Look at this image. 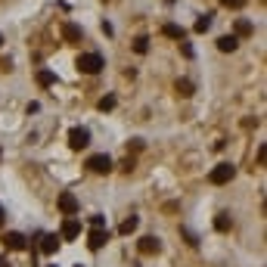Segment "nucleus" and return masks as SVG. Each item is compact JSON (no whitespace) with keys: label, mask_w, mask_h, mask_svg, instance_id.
Wrapping results in <instances>:
<instances>
[{"label":"nucleus","mask_w":267,"mask_h":267,"mask_svg":"<svg viewBox=\"0 0 267 267\" xmlns=\"http://www.w3.org/2000/svg\"><path fill=\"white\" fill-rule=\"evenodd\" d=\"M75 65H78V72H84V75H100L103 68H106V62H103L100 53H81Z\"/></svg>","instance_id":"obj_1"},{"label":"nucleus","mask_w":267,"mask_h":267,"mask_svg":"<svg viewBox=\"0 0 267 267\" xmlns=\"http://www.w3.org/2000/svg\"><path fill=\"white\" fill-rule=\"evenodd\" d=\"M233 177H236V168L230 165V161H220V165H214L212 174H208V180H212L214 187H224V183H230Z\"/></svg>","instance_id":"obj_2"},{"label":"nucleus","mask_w":267,"mask_h":267,"mask_svg":"<svg viewBox=\"0 0 267 267\" xmlns=\"http://www.w3.org/2000/svg\"><path fill=\"white\" fill-rule=\"evenodd\" d=\"M68 146L72 149H87L90 146V131L87 127H72V131H68Z\"/></svg>","instance_id":"obj_3"},{"label":"nucleus","mask_w":267,"mask_h":267,"mask_svg":"<svg viewBox=\"0 0 267 267\" xmlns=\"http://www.w3.org/2000/svg\"><path fill=\"white\" fill-rule=\"evenodd\" d=\"M87 168L94 171V174H109V171H112V159H109L106 153H97V156L87 159Z\"/></svg>","instance_id":"obj_4"},{"label":"nucleus","mask_w":267,"mask_h":267,"mask_svg":"<svg viewBox=\"0 0 267 267\" xmlns=\"http://www.w3.org/2000/svg\"><path fill=\"white\" fill-rule=\"evenodd\" d=\"M56 205H59V212L65 214V217H72V214H78V196L75 193H59V202H56Z\"/></svg>","instance_id":"obj_5"},{"label":"nucleus","mask_w":267,"mask_h":267,"mask_svg":"<svg viewBox=\"0 0 267 267\" xmlns=\"http://www.w3.org/2000/svg\"><path fill=\"white\" fill-rule=\"evenodd\" d=\"M106 242H109V230H106V227H94V230L87 233V246L94 249V252H100Z\"/></svg>","instance_id":"obj_6"},{"label":"nucleus","mask_w":267,"mask_h":267,"mask_svg":"<svg viewBox=\"0 0 267 267\" xmlns=\"http://www.w3.org/2000/svg\"><path fill=\"white\" fill-rule=\"evenodd\" d=\"M81 236V220L72 214V217H65L62 220V230H59V239H78Z\"/></svg>","instance_id":"obj_7"},{"label":"nucleus","mask_w":267,"mask_h":267,"mask_svg":"<svg viewBox=\"0 0 267 267\" xmlns=\"http://www.w3.org/2000/svg\"><path fill=\"white\" fill-rule=\"evenodd\" d=\"M137 249H140V255H159L161 242H159V236H143L140 242H137Z\"/></svg>","instance_id":"obj_8"},{"label":"nucleus","mask_w":267,"mask_h":267,"mask_svg":"<svg viewBox=\"0 0 267 267\" xmlns=\"http://www.w3.org/2000/svg\"><path fill=\"white\" fill-rule=\"evenodd\" d=\"M62 38H65L68 44H81L84 31H81V25H75V22H62Z\"/></svg>","instance_id":"obj_9"},{"label":"nucleus","mask_w":267,"mask_h":267,"mask_svg":"<svg viewBox=\"0 0 267 267\" xmlns=\"http://www.w3.org/2000/svg\"><path fill=\"white\" fill-rule=\"evenodd\" d=\"M174 90H177V97H183V100H190L193 94H196V84L190 78H177L174 81Z\"/></svg>","instance_id":"obj_10"},{"label":"nucleus","mask_w":267,"mask_h":267,"mask_svg":"<svg viewBox=\"0 0 267 267\" xmlns=\"http://www.w3.org/2000/svg\"><path fill=\"white\" fill-rule=\"evenodd\" d=\"M3 242H6V249H9V252H22V249H25V236L16 233V230H13V233H6Z\"/></svg>","instance_id":"obj_11"},{"label":"nucleus","mask_w":267,"mask_h":267,"mask_svg":"<svg viewBox=\"0 0 267 267\" xmlns=\"http://www.w3.org/2000/svg\"><path fill=\"white\" fill-rule=\"evenodd\" d=\"M239 47V38L236 34H224V38H217V50L220 53H233Z\"/></svg>","instance_id":"obj_12"},{"label":"nucleus","mask_w":267,"mask_h":267,"mask_svg":"<svg viewBox=\"0 0 267 267\" xmlns=\"http://www.w3.org/2000/svg\"><path fill=\"white\" fill-rule=\"evenodd\" d=\"M233 34H236V38H252V34H255V25H252L249 19H236Z\"/></svg>","instance_id":"obj_13"},{"label":"nucleus","mask_w":267,"mask_h":267,"mask_svg":"<svg viewBox=\"0 0 267 267\" xmlns=\"http://www.w3.org/2000/svg\"><path fill=\"white\" fill-rule=\"evenodd\" d=\"M56 249H59V236H56V233H47V236L41 239V252L44 255H53Z\"/></svg>","instance_id":"obj_14"},{"label":"nucleus","mask_w":267,"mask_h":267,"mask_svg":"<svg viewBox=\"0 0 267 267\" xmlns=\"http://www.w3.org/2000/svg\"><path fill=\"white\" fill-rule=\"evenodd\" d=\"M161 34H165V38H171V41H183V38H187V31H183L180 25H174V22H168V25L161 28Z\"/></svg>","instance_id":"obj_15"},{"label":"nucleus","mask_w":267,"mask_h":267,"mask_svg":"<svg viewBox=\"0 0 267 267\" xmlns=\"http://www.w3.org/2000/svg\"><path fill=\"white\" fill-rule=\"evenodd\" d=\"M230 227H233V217H230L227 212H220V214L214 217V230H217V233H227Z\"/></svg>","instance_id":"obj_16"},{"label":"nucleus","mask_w":267,"mask_h":267,"mask_svg":"<svg viewBox=\"0 0 267 267\" xmlns=\"http://www.w3.org/2000/svg\"><path fill=\"white\" fill-rule=\"evenodd\" d=\"M137 227H140V217H137V214H131V217H124V220H121L118 233H121V236H127V233H134Z\"/></svg>","instance_id":"obj_17"},{"label":"nucleus","mask_w":267,"mask_h":267,"mask_svg":"<svg viewBox=\"0 0 267 267\" xmlns=\"http://www.w3.org/2000/svg\"><path fill=\"white\" fill-rule=\"evenodd\" d=\"M34 78H38V84H41V87H53V84H56V75L50 72V68H41V72L34 75Z\"/></svg>","instance_id":"obj_18"},{"label":"nucleus","mask_w":267,"mask_h":267,"mask_svg":"<svg viewBox=\"0 0 267 267\" xmlns=\"http://www.w3.org/2000/svg\"><path fill=\"white\" fill-rule=\"evenodd\" d=\"M212 19H214L212 13H205V16H199V19H196V25H193V31H196V34H205L208 28H212Z\"/></svg>","instance_id":"obj_19"},{"label":"nucleus","mask_w":267,"mask_h":267,"mask_svg":"<svg viewBox=\"0 0 267 267\" xmlns=\"http://www.w3.org/2000/svg\"><path fill=\"white\" fill-rule=\"evenodd\" d=\"M134 53H140V56L149 53V38H146V34H140V38L134 41Z\"/></svg>","instance_id":"obj_20"},{"label":"nucleus","mask_w":267,"mask_h":267,"mask_svg":"<svg viewBox=\"0 0 267 267\" xmlns=\"http://www.w3.org/2000/svg\"><path fill=\"white\" fill-rule=\"evenodd\" d=\"M97 109H100V112H112V109H115V97H112V94H106V97H103V100L97 103Z\"/></svg>","instance_id":"obj_21"},{"label":"nucleus","mask_w":267,"mask_h":267,"mask_svg":"<svg viewBox=\"0 0 267 267\" xmlns=\"http://www.w3.org/2000/svg\"><path fill=\"white\" fill-rule=\"evenodd\" d=\"M220 6H227V9H239V6H246V0H220Z\"/></svg>","instance_id":"obj_22"},{"label":"nucleus","mask_w":267,"mask_h":267,"mask_svg":"<svg viewBox=\"0 0 267 267\" xmlns=\"http://www.w3.org/2000/svg\"><path fill=\"white\" fill-rule=\"evenodd\" d=\"M180 233L187 236V242H190V246H199V239H196V233H193V230H187V227H180Z\"/></svg>","instance_id":"obj_23"},{"label":"nucleus","mask_w":267,"mask_h":267,"mask_svg":"<svg viewBox=\"0 0 267 267\" xmlns=\"http://www.w3.org/2000/svg\"><path fill=\"white\" fill-rule=\"evenodd\" d=\"M180 50H183V56H187V59H193V47H190V44H187V38H183V41H180Z\"/></svg>","instance_id":"obj_24"},{"label":"nucleus","mask_w":267,"mask_h":267,"mask_svg":"<svg viewBox=\"0 0 267 267\" xmlns=\"http://www.w3.org/2000/svg\"><path fill=\"white\" fill-rule=\"evenodd\" d=\"M90 224H94V227H106V217H103V214H94V217H90Z\"/></svg>","instance_id":"obj_25"},{"label":"nucleus","mask_w":267,"mask_h":267,"mask_svg":"<svg viewBox=\"0 0 267 267\" xmlns=\"http://www.w3.org/2000/svg\"><path fill=\"white\" fill-rule=\"evenodd\" d=\"M121 171L131 174V171H134V159H124V161H121Z\"/></svg>","instance_id":"obj_26"},{"label":"nucleus","mask_w":267,"mask_h":267,"mask_svg":"<svg viewBox=\"0 0 267 267\" xmlns=\"http://www.w3.org/2000/svg\"><path fill=\"white\" fill-rule=\"evenodd\" d=\"M3 217H6V212H3V205H0V227H3Z\"/></svg>","instance_id":"obj_27"},{"label":"nucleus","mask_w":267,"mask_h":267,"mask_svg":"<svg viewBox=\"0 0 267 267\" xmlns=\"http://www.w3.org/2000/svg\"><path fill=\"white\" fill-rule=\"evenodd\" d=\"M0 267H9V261L3 258V255H0Z\"/></svg>","instance_id":"obj_28"},{"label":"nucleus","mask_w":267,"mask_h":267,"mask_svg":"<svg viewBox=\"0 0 267 267\" xmlns=\"http://www.w3.org/2000/svg\"><path fill=\"white\" fill-rule=\"evenodd\" d=\"M0 47H3V34H0Z\"/></svg>","instance_id":"obj_29"},{"label":"nucleus","mask_w":267,"mask_h":267,"mask_svg":"<svg viewBox=\"0 0 267 267\" xmlns=\"http://www.w3.org/2000/svg\"><path fill=\"white\" fill-rule=\"evenodd\" d=\"M0 156H3V153H0Z\"/></svg>","instance_id":"obj_30"},{"label":"nucleus","mask_w":267,"mask_h":267,"mask_svg":"<svg viewBox=\"0 0 267 267\" xmlns=\"http://www.w3.org/2000/svg\"><path fill=\"white\" fill-rule=\"evenodd\" d=\"M78 267H81V264H78Z\"/></svg>","instance_id":"obj_31"}]
</instances>
